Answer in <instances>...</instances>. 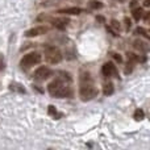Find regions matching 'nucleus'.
I'll return each mask as SVG.
<instances>
[{
  "instance_id": "1",
  "label": "nucleus",
  "mask_w": 150,
  "mask_h": 150,
  "mask_svg": "<svg viewBox=\"0 0 150 150\" xmlns=\"http://www.w3.org/2000/svg\"><path fill=\"white\" fill-rule=\"evenodd\" d=\"M99 93L98 88L95 87L93 79L90 73H82L80 75V86H79V96L83 101L92 100Z\"/></svg>"
},
{
  "instance_id": "2",
  "label": "nucleus",
  "mask_w": 150,
  "mask_h": 150,
  "mask_svg": "<svg viewBox=\"0 0 150 150\" xmlns=\"http://www.w3.org/2000/svg\"><path fill=\"white\" fill-rule=\"evenodd\" d=\"M47 91L54 98H59V99H63V98H71L73 96V88L69 86V82L66 83V80L58 79L53 80L52 83L47 84Z\"/></svg>"
},
{
  "instance_id": "3",
  "label": "nucleus",
  "mask_w": 150,
  "mask_h": 150,
  "mask_svg": "<svg viewBox=\"0 0 150 150\" xmlns=\"http://www.w3.org/2000/svg\"><path fill=\"white\" fill-rule=\"evenodd\" d=\"M44 54H45L46 62L52 63V65L59 63L63 58L62 52H61L57 46H53V45H46V46L44 47Z\"/></svg>"
},
{
  "instance_id": "4",
  "label": "nucleus",
  "mask_w": 150,
  "mask_h": 150,
  "mask_svg": "<svg viewBox=\"0 0 150 150\" xmlns=\"http://www.w3.org/2000/svg\"><path fill=\"white\" fill-rule=\"evenodd\" d=\"M41 59H42V55L40 54V53H36V52L28 53V54H25L23 58H21L20 67L23 69V70H28V69H30L32 66L38 65V63L41 62Z\"/></svg>"
},
{
  "instance_id": "5",
  "label": "nucleus",
  "mask_w": 150,
  "mask_h": 150,
  "mask_svg": "<svg viewBox=\"0 0 150 150\" xmlns=\"http://www.w3.org/2000/svg\"><path fill=\"white\" fill-rule=\"evenodd\" d=\"M53 74H54V71H53L52 69L45 67V66H41V67H38L36 71H34L33 79L37 80V82H44V80L49 79Z\"/></svg>"
},
{
  "instance_id": "6",
  "label": "nucleus",
  "mask_w": 150,
  "mask_h": 150,
  "mask_svg": "<svg viewBox=\"0 0 150 150\" xmlns=\"http://www.w3.org/2000/svg\"><path fill=\"white\" fill-rule=\"evenodd\" d=\"M101 73H103L104 76H113V78H119V71H117V67L115 66L113 62H105L103 65V69H101Z\"/></svg>"
},
{
  "instance_id": "7",
  "label": "nucleus",
  "mask_w": 150,
  "mask_h": 150,
  "mask_svg": "<svg viewBox=\"0 0 150 150\" xmlns=\"http://www.w3.org/2000/svg\"><path fill=\"white\" fill-rule=\"evenodd\" d=\"M47 30H49V28L45 25L36 26V28H32V29H29V30H26L25 36L26 37H37V36H41V34H45Z\"/></svg>"
},
{
  "instance_id": "8",
  "label": "nucleus",
  "mask_w": 150,
  "mask_h": 150,
  "mask_svg": "<svg viewBox=\"0 0 150 150\" xmlns=\"http://www.w3.org/2000/svg\"><path fill=\"white\" fill-rule=\"evenodd\" d=\"M50 21L58 29H65L70 24V18L67 17H55V18H50Z\"/></svg>"
},
{
  "instance_id": "9",
  "label": "nucleus",
  "mask_w": 150,
  "mask_h": 150,
  "mask_svg": "<svg viewBox=\"0 0 150 150\" xmlns=\"http://www.w3.org/2000/svg\"><path fill=\"white\" fill-rule=\"evenodd\" d=\"M83 12L82 8L79 7H70V8H65V9H59L58 11V13L59 15H80V13Z\"/></svg>"
},
{
  "instance_id": "10",
  "label": "nucleus",
  "mask_w": 150,
  "mask_h": 150,
  "mask_svg": "<svg viewBox=\"0 0 150 150\" xmlns=\"http://www.w3.org/2000/svg\"><path fill=\"white\" fill-rule=\"evenodd\" d=\"M133 46H134L136 49H138L140 52H144V53H146L149 50L148 44H146V42H142V41H134L133 42Z\"/></svg>"
},
{
  "instance_id": "11",
  "label": "nucleus",
  "mask_w": 150,
  "mask_h": 150,
  "mask_svg": "<svg viewBox=\"0 0 150 150\" xmlns=\"http://www.w3.org/2000/svg\"><path fill=\"white\" fill-rule=\"evenodd\" d=\"M132 15H133V18H134L136 21H140V18H142V15H144V11L142 8H134V9L132 11Z\"/></svg>"
},
{
  "instance_id": "12",
  "label": "nucleus",
  "mask_w": 150,
  "mask_h": 150,
  "mask_svg": "<svg viewBox=\"0 0 150 150\" xmlns=\"http://www.w3.org/2000/svg\"><path fill=\"white\" fill-rule=\"evenodd\" d=\"M113 91H115V88H113V84H112L111 82H108V83H105V84H104L103 92H104V95H105V96L112 95V93H113Z\"/></svg>"
},
{
  "instance_id": "13",
  "label": "nucleus",
  "mask_w": 150,
  "mask_h": 150,
  "mask_svg": "<svg viewBox=\"0 0 150 150\" xmlns=\"http://www.w3.org/2000/svg\"><path fill=\"white\" fill-rule=\"evenodd\" d=\"M9 88H11L12 91H16V92L25 93V88H24L21 84H18V83H11V84H9Z\"/></svg>"
},
{
  "instance_id": "14",
  "label": "nucleus",
  "mask_w": 150,
  "mask_h": 150,
  "mask_svg": "<svg viewBox=\"0 0 150 150\" xmlns=\"http://www.w3.org/2000/svg\"><path fill=\"white\" fill-rule=\"evenodd\" d=\"M133 119L136 120V121H141V120L145 119V113H144V111L141 108H137L134 111V115H133Z\"/></svg>"
},
{
  "instance_id": "15",
  "label": "nucleus",
  "mask_w": 150,
  "mask_h": 150,
  "mask_svg": "<svg viewBox=\"0 0 150 150\" xmlns=\"http://www.w3.org/2000/svg\"><path fill=\"white\" fill-rule=\"evenodd\" d=\"M47 112H49V115L52 117H54V119H59V117H62V113H59V112L55 109V107H53V105H49Z\"/></svg>"
},
{
  "instance_id": "16",
  "label": "nucleus",
  "mask_w": 150,
  "mask_h": 150,
  "mask_svg": "<svg viewBox=\"0 0 150 150\" xmlns=\"http://www.w3.org/2000/svg\"><path fill=\"white\" fill-rule=\"evenodd\" d=\"M134 33L136 34H140V36H142V37H145L146 40H149V33H148V30H146L145 28H142V26H138V28H136V30H134Z\"/></svg>"
},
{
  "instance_id": "17",
  "label": "nucleus",
  "mask_w": 150,
  "mask_h": 150,
  "mask_svg": "<svg viewBox=\"0 0 150 150\" xmlns=\"http://www.w3.org/2000/svg\"><path fill=\"white\" fill-rule=\"evenodd\" d=\"M5 67V61H4V55L0 53V71H3Z\"/></svg>"
},
{
  "instance_id": "18",
  "label": "nucleus",
  "mask_w": 150,
  "mask_h": 150,
  "mask_svg": "<svg viewBox=\"0 0 150 150\" xmlns=\"http://www.w3.org/2000/svg\"><path fill=\"white\" fill-rule=\"evenodd\" d=\"M90 5H91L92 8H95V9H98V8H101V7H103V4H101L100 1H92Z\"/></svg>"
},
{
  "instance_id": "19",
  "label": "nucleus",
  "mask_w": 150,
  "mask_h": 150,
  "mask_svg": "<svg viewBox=\"0 0 150 150\" xmlns=\"http://www.w3.org/2000/svg\"><path fill=\"white\" fill-rule=\"evenodd\" d=\"M124 21H125V26H127V30H129V28H130V25H132V23H130V20L128 17H125L124 18Z\"/></svg>"
},
{
  "instance_id": "20",
  "label": "nucleus",
  "mask_w": 150,
  "mask_h": 150,
  "mask_svg": "<svg viewBox=\"0 0 150 150\" xmlns=\"http://www.w3.org/2000/svg\"><path fill=\"white\" fill-rule=\"evenodd\" d=\"M112 55H113V58H115V59H116V61H117V62H119V63H120V62H121V61H122V59H121V57H120L119 54H116V53H113V54H112Z\"/></svg>"
},
{
  "instance_id": "21",
  "label": "nucleus",
  "mask_w": 150,
  "mask_h": 150,
  "mask_svg": "<svg viewBox=\"0 0 150 150\" xmlns=\"http://www.w3.org/2000/svg\"><path fill=\"white\" fill-rule=\"evenodd\" d=\"M144 5H145V7H149V5H150V0H145V1H144Z\"/></svg>"
},
{
  "instance_id": "22",
  "label": "nucleus",
  "mask_w": 150,
  "mask_h": 150,
  "mask_svg": "<svg viewBox=\"0 0 150 150\" xmlns=\"http://www.w3.org/2000/svg\"><path fill=\"white\" fill-rule=\"evenodd\" d=\"M136 4H137V0H133V1L130 3V7H134Z\"/></svg>"
}]
</instances>
